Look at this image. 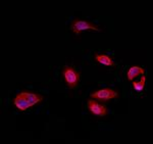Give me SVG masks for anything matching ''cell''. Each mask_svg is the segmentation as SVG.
Listing matches in <instances>:
<instances>
[{
    "mask_svg": "<svg viewBox=\"0 0 153 144\" xmlns=\"http://www.w3.org/2000/svg\"><path fill=\"white\" fill-rule=\"evenodd\" d=\"M43 100V96L38 93L32 92H22L16 96L13 104L21 110H27L28 108L36 104L40 103Z\"/></svg>",
    "mask_w": 153,
    "mask_h": 144,
    "instance_id": "cell-1",
    "label": "cell"
},
{
    "mask_svg": "<svg viewBox=\"0 0 153 144\" xmlns=\"http://www.w3.org/2000/svg\"><path fill=\"white\" fill-rule=\"evenodd\" d=\"M63 82L70 89H75L81 81V74L74 66H65L61 69Z\"/></svg>",
    "mask_w": 153,
    "mask_h": 144,
    "instance_id": "cell-2",
    "label": "cell"
},
{
    "mask_svg": "<svg viewBox=\"0 0 153 144\" xmlns=\"http://www.w3.org/2000/svg\"><path fill=\"white\" fill-rule=\"evenodd\" d=\"M90 96L93 99H96V100L101 101V102H106L110 99L118 97V92L112 88H103L91 93Z\"/></svg>",
    "mask_w": 153,
    "mask_h": 144,
    "instance_id": "cell-3",
    "label": "cell"
},
{
    "mask_svg": "<svg viewBox=\"0 0 153 144\" xmlns=\"http://www.w3.org/2000/svg\"><path fill=\"white\" fill-rule=\"evenodd\" d=\"M71 30L76 35H80L82 31H86V30H94V31L99 32L100 29L98 27L94 26L92 23L87 21H83V19H74L71 25Z\"/></svg>",
    "mask_w": 153,
    "mask_h": 144,
    "instance_id": "cell-4",
    "label": "cell"
},
{
    "mask_svg": "<svg viewBox=\"0 0 153 144\" xmlns=\"http://www.w3.org/2000/svg\"><path fill=\"white\" fill-rule=\"evenodd\" d=\"M88 110L92 115L97 116H105L107 115V107L104 104H101L97 102L94 99H90L87 102Z\"/></svg>",
    "mask_w": 153,
    "mask_h": 144,
    "instance_id": "cell-5",
    "label": "cell"
},
{
    "mask_svg": "<svg viewBox=\"0 0 153 144\" xmlns=\"http://www.w3.org/2000/svg\"><path fill=\"white\" fill-rule=\"evenodd\" d=\"M95 60L97 63H99L100 64H103V66H114V63H113L112 58L110 56L106 55V54H95Z\"/></svg>",
    "mask_w": 153,
    "mask_h": 144,
    "instance_id": "cell-6",
    "label": "cell"
},
{
    "mask_svg": "<svg viewBox=\"0 0 153 144\" xmlns=\"http://www.w3.org/2000/svg\"><path fill=\"white\" fill-rule=\"evenodd\" d=\"M145 71L143 68H139V66H132L128 71V79L129 81H133L134 79L137 78L140 75H144Z\"/></svg>",
    "mask_w": 153,
    "mask_h": 144,
    "instance_id": "cell-7",
    "label": "cell"
},
{
    "mask_svg": "<svg viewBox=\"0 0 153 144\" xmlns=\"http://www.w3.org/2000/svg\"><path fill=\"white\" fill-rule=\"evenodd\" d=\"M145 83H146V77L142 76V79L140 82H133V87L136 91H142L145 87Z\"/></svg>",
    "mask_w": 153,
    "mask_h": 144,
    "instance_id": "cell-8",
    "label": "cell"
}]
</instances>
